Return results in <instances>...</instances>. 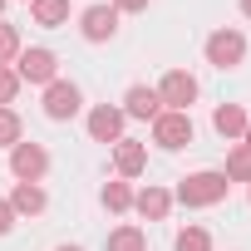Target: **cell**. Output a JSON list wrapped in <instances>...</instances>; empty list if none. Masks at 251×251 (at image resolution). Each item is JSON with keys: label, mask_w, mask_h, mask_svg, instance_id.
<instances>
[{"label": "cell", "mask_w": 251, "mask_h": 251, "mask_svg": "<svg viewBox=\"0 0 251 251\" xmlns=\"http://www.w3.org/2000/svg\"><path fill=\"white\" fill-rule=\"evenodd\" d=\"M113 168H118L123 177H138V173L148 168V148L133 143V138H118V143H113Z\"/></svg>", "instance_id": "10"}, {"label": "cell", "mask_w": 251, "mask_h": 251, "mask_svg": "<svg viewBox=\"0 0 251 251\" xmlns=\"http://www.w3.org/2000/svg\"><path fill=\"white\" fill-rule=\"evenodd\" d=\"M153 143H158V148H168V153L187 148V143H192V118H187V113L163 108V113L153 118Z\"/></svg>", "instance_id": "2"}, {"label": "cell", "mask_w": 251, "mask_h": 251, "mask_svg": "<svg viewBox=\"0 0 251 251\" xmlns=\"http://www.w3.org/2000/svg\"><path fill=\"white\" fill-rule=\"evenodd\" d=\"M246 59V40L236 35V30H217V35H207V64H217V69H236Z\"/></svg>", "instance_id": "4"}, {"label": "cell", "mask_w": 251, "mask_h": 251, "mask_svg": "<svg viewBox=\"0 0 251 251\" xmlns=\"http://www.w3.org/2000/svg\"><path fill=\"white\" fill-rule=\"evenodd\" d=\"M89 138H94V143H118V138H123V108L99 103V108L89 113Z\"/></svg>", "instance_id": "9"}, {"label": "cell", "mask_w": 251, "mask_h": 251, "mask_svg": "<svg viewBox=\"0 0 251 251\" xmlns=\"http://www.w3.org/2000/svg\"><path fill=\"white\" fill-rule=\"evenodd\" d=\"M177 251H212V236L202 226H187V231H177Z\"/></svg>", "instance_id": "20"}, {"label": "cell", "mask_w": 251, "mask_h": 251, "mask_svg": "<svg viewBox=\"0 0 251 251\" xmlns=\"http://www.w3.org/2000/svg\"><path fill=\"white\" fill-rule=\"evenodd\" d=\"M30 10H35V25L59 30V25L69 20V0H30Z\"/></svg>", "instance_id": "15"}, {"label": "cell", "mask_w": 251, "mask_h": 251, "mask_svg": "<svg viewBox=\"0 0 251 251\" xmlns=\"http://www.w3.org/2000/svg\"><path fill=\"white\" fill-rule=\"evenodd\" d=\"M108 251H148V236H143L138 226H118V231L108 236Z\"/></svg>", "instance_id": "17"}, {"label": "cell", "mask_w": 251, "mask_h": 251, "mask_svg": "<svg viewBox=\"0 0 251 251\" xmlns=\"http://www.w3.org/2000/svg\"><path fill=\"white\" fill-rule=\"evenodd\" d=\"M15 74H20V84H54L59 59L50 50H20L15 54Z\"/></svg>", "instance_id": "3"}, {"label": "cell", "mask_w": 251, "mask_h": 251, "mask_svg": "<svg viewBox=\"0 0 251 251\" xmlns=\"http://www.w3.org/2000/svg\"><path fill=\"white\" fill-rule=\"evenodd\" d=\"M241 15H246V20H251V0H241Z\"/></svg>", "instance_id": "25"}, {"label": "cell", "mask_w": 251, "mask_h": 251, "mask_svg": "<svg viewBox=\"0 0 251 251\" xmlns=\"http://www.w3.org/2000/svg\"><path fill=\"white\" fill-rule=\"evenodd\" d=\"M241 138H246V148H251V123H246V133H241Z\"/></svg>", "instance_id": "26"}, {"label": "cell", "mask_w": 251, "mask_h": 251, "mask_svg": "<svg viewBox=\"0 0 251 251\" xmlns=\"http://www.w3.org/2000/svg\"><path fill=\"white\" fill-rule=\"evenodd\" d=\"M15 94H20V74H15L10 64H0V108H10Z\"/></svg>", "instance_id": "21"}, {"label": "cell", "mask_w": 251, "mask_h": 251, "mask_svg": "<svg viewBox=\"0 0 251 251\" xmlns=\"http://www.w3.org/2000/svg\"><path fill=\"white\" fill-rule=\"evenodd\" d=\"M226 173H192V177H182L177 182V202L182 207H217L222 197H226Z\"/></svg>", "instance_id": "1"}, {"label": "cell", "mask_w": 251, "mask_h": 251, "mask_svg": "<svg viewBox=\"0 0 251 251\" xmlns=\"http://www.w3.org/2000/svg\"><path fill=\"white\" fill-rule=\"evenodd\" d=\"M123 113H128V118H158V113H163V99H158V89H148V84H133V89H128V99H123Z\"/></svg>", "instance_id": "11"}, {"label": "cell", "mask_w": 251, "mask_h": 251, "mask_svg": "<svg viewBox=\"0 0 251 251\" xmlns=\"http://www.w3.org/2000/svg\"><path fill=\"white\" fill-rule=\"evenodd\" d=\"M79 89L69 84V79H54V84H45V113L54 118V123H64V118H74L79 113Z\"/></svg>", "instance_id": "8"}, {"label": "cell", "mask_w": 251, "mask_h": 251, "mask_svg": "<svg viewBox=\"0 0 251 251\" xmlns=\"http://www.w3.org/2000/svg\"><path fill=\"white\" fill-rule=\"evenodd\" d=\"M59 251H79V246H59Z\"/></svg>", "instance_id": "27"}, {"label": "cell", "mask_w": 251, "mask_h": 251, "mask_svg": "<svg viewBox=\"0 0 251 251\" xmlns=\"http://www.w3.org/2000/svg\"><path fill=\"white\" fill-rule=\"evenodd\" d=\"M133 207H138L148 222H163V217L173 212V192H168V187H143V192H133Z\"/></svg>", "instance_id": "12"}, {"label": "cell", "mask_w": 251, "mask_h": 251, "mask_svg": "<svg viewBox=\"0 0 251 251\" xmlns=\"http://www.w3.org/2000/svg\"><path fill=\"white\" fill-rule=\"evenodd\" d=\"M212 123H217V133H222V138H241L251 118L241 113V103H222V108L212 113Z\"/></svg>", "instance_id": "14"}, {"label": "cell", "mask_w": 251, "mask_h": 251, "mask_svg": "<svg viewBox=\"0 0 251 251\" xmlns=\"http://www.w3.org/2000/svg\"><path fill=\"white\" fill-rule=\"evenodd\" d=\"M45 168H50V153H45L40 143H25V138H20V143L10 148V173H15L20 182H40Z\"/></svg>", "instance_id": "6"}, {"label": "cell", "mask_w": 251, "mask_h": 251, "mask_svg": "<svg viewBox=\"0 0 251 251\" xmlns=\"http://www.w3.org/2000/svg\"><path fill=\"white\" fill-rule=\"evenodd\" d=\"M103 207H108V212H128V207H133V187H128V182H108V187H103Z\"/></svg>", "instance_id": "18"}, {"label": "cell", "mask_w": 251, "mask_h": 251, "mask_svg": "<svg viewBox=\"0 0 251 251\" xmlns=\"http://www.w3.org/2000/svg\"><path fill=\"white\" fill-rule=\"evenodd\" d=\"M20 54V30L15 25H0V64H10Z\"/></svg>", "instance_id": "22"}, {"label": "cell", "mask_w": 251, "mask_h": 251, "mask_svg": "<svg viewBox=\"0 0 251 251\" xmlns=\"http://www.w3.org/2000/svg\"><path fill=\"white\" fill-rule=\"evenodd\" d=\"M158 99H163V103H173V113H187V108H192V99H197V79H192L187 69H168V74H163V84H158Z\"/></svg>", "instance_id": "5"}, {"label": "cell", "mask_w": 251, "mask_h": 251, "mask_svg": "<svg viewBox=\"0 0 251 251\" xmlns=\"http://www.w3.org/2000/svg\"><path fill=\"white\" fill-rule=\"evenodd\" d=\"M15 143H20V113L0 108V148H15Z\"/></svg>", "instance_id": "19"}, {"label": "cell", "mask_w": 251, "mask_h": 251, "mask_svg": "<svg viewBox=\"0 0 251 251\" xmlns=\"http://www.w3.org/2000/svg\"><path fill=\"white\" fill-rule=\"evenodd\" d=\"M113 10H128V15H138V10H148V0H113Z\"/></svg>", "instance_id": "23"}, {"label": "cell", "mask_w": 251, "mask_h": 251, "mask_svg": "<svg viewBox=\"0 0 251 251\" xmlns=\"http://www.w3.org/2000/svg\"><path fill=\"white\" fill-rule=\"evenodd\" d=\"M0 10H5V0H0Z\"/></svg>", "instance_id": "28"}, {"label": "cell", "mask_w": 251, "mask_h": 251, "mask_svg": "<svg viewBox=\"0 0 251 251\" xmlns=\"http://www.w3.org/2000/svg\"><path fill=\"white\" fill-rule=\"evenodd\" d=\"M10 212H20V217L45 212V187H40V182H15V192H10Z\"/></svg>", "instance_id": "13"}, {"label": "cell", "mask_w": 251, "mask_h": 251, "mask_svg": "<svg viewBox=\"0 0 251 251\" xmlns=\"http://www.w3.org/2000/svg\"><path fill=\"white\" fill-rule=\"evenodd\" d=\"M226 182H251V148L246 143H236L226 153Z\"/></svg>", "instance_id": "16"}, {"label": "cell", "mask_w": 251, "mask_h": 251, "mask_svg": "<svg viewBox=\"0 0 251 251\" xmlns=\"http://www.w3.org/2000/svg\"><path fill=\"white\" fill-rule=\"evenodd\" d=\"M79 30H84L89 45H103V40L118 35V10H113V5H89V10L79 15Z\"/></svg>", "instance_id": "7"}, {"label": "cell", "mask_w": 251, "mask_h": 251, "mask_svg": "<svg viewBox=\"0 0 251 251\" xmlns=\"http://www.w3.org/2000/svg\"><path fill=\"white\" fill-rule=\"evenodd\" d=\"M10 226H15V212H10V202H0V236H5Z\"/></svg>", "instance_id": "24"}]
</instances>
